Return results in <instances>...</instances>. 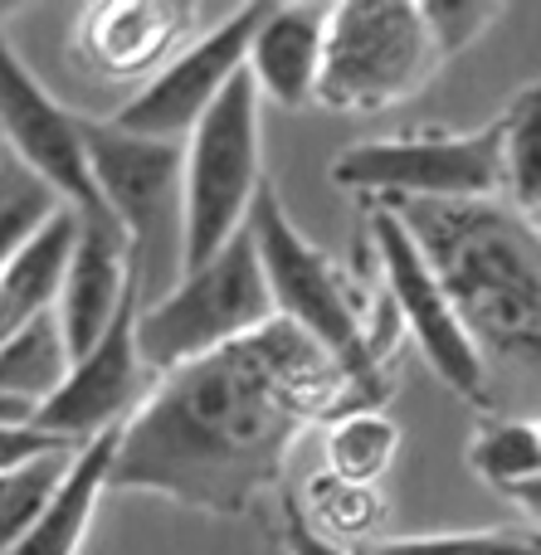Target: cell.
I'll use <instances>...</instances> for the list:
<instances>
[{"label": "cell", "instance_id": "ac0fdd59", "mask_svg": "<svg viewBox=\"0 0 541 555\" xmlns=\"http://www.w3.org/2000/svg\"><path fill=\"white\" fill-rule=\"evenodd\" d=\"M302 517L322 531L327 541L347 551H361L376 541L381 521H386V502H381V488L371 482H351V478H337V473L322 468L318 478H308L302 488Z\"/></svg>", "mask_w": 541, "mask_h": 555}, {"label": "cell", "instance_id": "484cf974", "mask_svg": "<svg viewBox=\"0 0 541 555\" xmlns=\"http://www.w3.org/2000/svg\"><path fill=\"white\" fill-rule=\"evenodd\" d=\"M54 449H68V443L54 439V434H44L35 420L29 424H0V473L20 468V463L39 459V453H54Z\"/></svg>", "mask_w": 541, "mask_h": 555}, {"label": "cell", "instance_id": "44dd1931", "mask_svg": "<svg viewBox=\"0 0 541 555\" xmlns=\"http://www.w3.org/2000/svg\"><path fill=\"white\" fill-rule=\"evenodd\" d=\"M498 117H503L507 205L523 215H541V78H532Z\"/></svg>", "mask_w": 541, "mask_h": 555}, {"label": "cell", "instance_id": "4316f807", "mask_svg": "<svg viewBox=\"0 0 541 555\" xmlns=\"http://www.w3.org/2000/svg\"><path fill=\"white\" fill-rule=\"evenodd\" d=\"M283 546H288V555H357V551H347V546L322 537V531L302 517V507L293 498L283 502Z\"/></svg>", "mask_w": 541, "mask_h": 555}, {"label": "cell", "instance_id": "5bb4252c", "mask_svg": "<svg viewBox=\"0 0 541 555\" xmlns=\"http://www.w3.org/2000/svg\"><path fill=\"white\" fill-rule=\"evenodd\" d=\"M132 302H142V287H137L127 234L117 230V220H78L74 259H68L64 287H59L54 302V317L68 336L74 361L83 351H93Z\"/></svg>", "mask_w": 541, "mask_h": 555}, {"label": "cell", "instance_id": "603a6c76", "mask_svg": "<svg viewBox=\"0 0 541 555\" xmlns=\"http://www.w3.org/2000/svg\"><path fill=\"white\" fill-rule=\"evenodd\" d=\"M468 468L498 492H513L541 478V439L537 420H488L468 443Z\"/></svg>", "mask_w": 541, "mask_h": 555}, {"label": "cell", "instance_id": "4dcf8cb0", "mask_svg": "<svg viewBox=\"0 0 541 555\" xmlns=\"http://www.w3.org/2000/svg\"><path fill=\"white\" fill-rule=\"evenodd\" d=\"M537 439H541V420H537Z\"/></svg>", "mask_w": 541, "mask_h": 555}, {"label": "cell", "instance_id": "8fae6325", "mask_svg": "<svg viewBox=\"0 0 541 555\" xmlns=\"http://www.w3.org/2000/svg\"><path fill=\"white\" fill-rule=\"evenodd\" d=\"M0 142L25 171H35L78 220H113L98 201L88 166L83 117L68 113L20 59V49L0 29Z\"/></svg>", "mask_w": 541, "mask_h": 555}, {"label": "cell", "instance_id": "ba28073f", "mask_svg": "<svg viewBox=\"0 0 541 555\" xmlns=\"http://www.w3.org/2000/svg\"><path fill=\"white\" fill-rule=\"evenodd\" d=\"M332 181L361 201H503V117L474 132H400L337 152Z\"/></svg>", "mask_w": 541, "mask_h": 555}, {"label": "cell", "instance_id": "8992f818", "mask_svg": "<svg viewBox=\"0 0 541 555\" xmlns=\"http://www.w3.org/2000/svg\"><path fill=\"white\" fill-rule=\"evenodd\" d=\"M263 171V98L249 74L230 83V93L205 113V122L185 137V249L181 273L210 263L244 230Z\"/></svg>", "mask_w": 541, "mask_h": 555}, {"label": "cell", "instance_id": "7a4b0ae2", "mask_svg": "<svg viewBox=\"0 0 541 555\" xmlns=\"http://www.w3.org/2000/svg\"><path fill=\"white\" fill-rule=\"evenodd\" d=\"M439 273L478 356L541 380V230L507 201H381Z\"/></svg>", "mask_w": 541, "mask_h": 555}, {"label": "cell", "instance_id": "9c48e42d", "mask_svg": "<svg viewBox=\"0 0 541 555\" xmlns=\"http://www.w3.org/2000/svg\"><path fill=\"white\" fill-rule=\"evenodd\" d=\"M366 234L376 249V273H381V293H386L390 312L400 317V332H410V341L425 351L429 371L474 410H493L498 390H493V371L478 356L474 336L464 332L454 302H449L439 273L429 269L425 249L415 244V234L400 224V215L381 201H366Z\"/></svg>", "mask_w": 541, "mask_h": 555}, {"label": "cell", "instance_id": "30bf717a", "mask_svg": "<svg viewBox=\"0 0 541 555\" xmlns=\"http://www.w3.org/2000/svg\"><path fill=\"white\" fill-rule=\"evenodd\" d=\"M269 5H240L220 20V25L201 29L162 74H152L107 122L117 132L152 137V142H185L195 127L205 122L215 103L230 93V83L244 74L249 59V39L259 29Z\"/></svg>", "mask_w": 541, "mask_h": 555}, {"label": "cell", "instance_id": "5b68a950", "mask_svg": "<svg viewBox=\"0 0 541 555\" xmlns=\"http://www.w3.org/2000/svg\"><path fill=\"white\" fill-rule=\"evenodd\" d=\"M273 317L279 312H273L269 278H263L254 234L244 230L224 254L181 273L171 293H162L137 312V341H142L146 371L162 380L181 365L205 361V356L263 332Z\"/></svg>", "mask_w": 541, "mask_h": 555}, {"label": "cell", "instance_id": "f546056e", "mask_svg": "<svg viewBox=\"0 0 541 555\" xmlns=\"http://www.w3.org/2000/svg\"><path fill=\"white\" fill-rule=\"evenodd\" d=\"M532 224H537V230H541V215H532Z\"/></svg>", "mask_w": 541, "mask_h": 555}, {"label": "cell", "instance_id": "cb8c5ba5", "mask_svg": "<svg viewBox=\"0 0 541 555\" xmlns=\"http://www.w3.org/2000/svg\"><path fill=\"white\" fill-rule=\"evenodd\" d=\"M357 555H541V531H439V537H376Z\"/></svg>", "mask_w": 541, "mask_h": 555}, {"label": "cell", "instance_id": "9a60e30c", "mask_svg": "<svg viewBox=\"0 0 541 555\" xmlns=\"http://www.w3.org/2000/svg\"><path fill=\"white\" fill-rule=\"evenodd\" d=\"M327 15L332 5H269L249 39L244 74L254 78L263 103L308 107L318 103L322 54H327Z\"/></svg>", "mask_w": 541, "mask_h": 555}, {"label": "cell", "instance_id": "d6986e66", "mask_svg": "<svg viewBox=\"0 0 541 555\" xmlns=\"http://www.w3.org/2000/svg\"><path fill=\"white\" fill-rule=\"evenodd\" d=\"M74 443L54 453H39V459L20 463V468L0 473V555H15L25 546V537L39 527V517L49 512L59 482L74 468Z\"/></svg>", "mask_w": 541, "mask_h": 555}, {"label": "cell", "instance_id": "83f0119b", "mask_svg": "<svg viewBox=\"0 0 541 555\" xmlns=\"http://www.w3.org/2000/svg\"><path fill=\"white\" fill-rule=\"evenodd\" d=\"M503 498H507V502H517V507H523L532 521H541V478L523 482V488H513V492H503Z\"/></svg>", "mask_w": 541, "mask_h": 555}, {"label": "cell", "instance_id": "52a82bcc", "mask_svg": "<svg viewBox=\"0 0 541 555\" xmlns=\"http://www.w3.org/2000/svg\"><path fill=\"white\" fill-rule=\"evenodd\" d=\"M439 68L425 15L410 0H347L327 15L318 107L327 113H386L425 93Z\"/></svg>", "mask_w": 541, "mask_h": 555}, {"label": "cell", "instance_id": "ffe728a7", "mask_svg": "<svg viewBox=\"0 0 541 555\" xmlns=\"http://www.w3.org/2000/svg\"><path fill=\"white\" fill-rule=\"evenodd\" d=\"M322 453H327V473L376 488L400 459V424L386 420L381 410L347 414V420L327 424Z\"/></svg>", "mask_w": 541, "mask_h": 555}, {"label": "cell", "instance_id": "277c9868", "mask_svg": "<svg viewBox=\"0 0 541 555\" xmlns=\"http://www.w3.org/2000/svg\"><path fill=\"white\" fill-rule=\"evenodd\" d=\"M88 166L103 210L132 244L142 307L171 293L185 249V142L117 132L113 122L83 117Z\"/></svg>", "mask_w": 541, "mask_h": 555}, {"label": "cell", "instance_id": "7c38bea8", "mask_svg": "<svg viewBox=\"0 0 541 555\" xmlns=\"http://www.w3.org/2000/svg\"><path fill=\"white\" fill-rule=\"evenodd\" d=\"M137 312L142 302H132L123 317L113 322V332L83 351L68 371L64 390L49 404L35 410V424L44 434L64 443H88L107 429H123L137 414V404L146 400V380H156L142 361V341H137Z\"/></svg>", "mask_w": 541, "mask_h": 555}, {"label": "cell", "instance_id": "f1b7e54d", "mask_svg": "<svg viewBox=\"0 0 541 555\" xmlns=\"http://www.w3.org/2000/svg\"><path fill=\"white\" fill-rule=\"evenodd\" d=\"M29 420H35V414H29L25 404L10 400V395H0V424H29Z\"/></svg>", "mask_w": 541, "mask_h": 555}, {"label": "cell", "instance_id": "e0dca14e", "mask_svg": "<svg viewBox=\"0 0 541 555\" xmlns=\"http://www.w3.org/2000/svg\"><path fill=\"white\" fill-rule=\"evenodd\" d=\"M68 371H74V351L54 312L29 317L0 341V395L20 400L29 414L64 390Z\"/></svg>", "mask_w": 541, "mask_h": 555}, {"label": "cell", "instance_id": "6da1fadb", "mask_svg": "<svg viewBox=\"0 0 541 555\" xmlns=\"http://www.w3.org/2000/svg\"><path fill=\"white\" fill-rule=\"evenodd\" d=\"M381 410L312 336L273 317L263 332L162 375L123 424L107 492H152L210 517H244L283 482L312 424Z\"/></svg>", "mask_w": 541, "mask_h": 555}, {"label": "cell", "instance_id": "4fadbf2b", "mask_svg": "<svg viewBox=\"0 0 541 555\" xmlns=\"http://www.w3.org/2000/svg\"><path fill=\"white\" fill-rule=\"evenodd\" d=\"M201 10L181 0H98L68 29V49L93 78L137 83L162 74L195 35Z\"/></svg>", "mask_w": 541, "mask_h": 555}, {"label": "cell", "instance_id": "d4e9b609", "mask_svg": "<svg viewBox=\"0 0 541 555\" xmlns=\"http://www.w3.org/2000/svg\"><path fill=\"white\" fill-rule=\"evenodd\" d=\"M420 15H425V29H429V39H435L439 68H445L449 59H459L468 44H478V39L503 20V5H484V0H425Z\"/></svg>", "mask_w": 541, "mask_h": 555}, {"label": "cell", "instance_id": "2e32d148", "mask_svg": "<svg viewBox=\"0 0 541 555\" xmlns=\"http://www.w3.org/2000/svg\"><path fill=\"white\" fill-rule=\"evenodd\" d=\"M117 443H123V429H107L98 439L78 443L74 468L59 482L49 512L39 517V527L25 537V546L15 555H78L88 527H93V512L103 502L107 482H113V463H117Z\"/></svg>", "mask_w": 541, "mask_h": 555}, {"label": "cell", "instance_id": "7402d4cb", "mask_svg": "<svg viewBox=\"0 0 541 555\" xmlns=\"http://www.w3.org/2000/svg\"><path fill=\"white\" fill-rule=\"evenodd\" d=\"M64 210L68 205L35 171H25L15 156H0V269L20 259Z\"/></svg>", "mask_w": 541, "mask_h": 555}, {"label": "cell", "instance_id": "3957f363", "mask_svg": "<svg viewBox=\"0 0 541 555\" xmlns=\"http://www.w3.org/2000/svg\"><path fill=\"white\" fill-rule=\"evenodd\" d=\"M249 234L259 249L263 278L273 293V312L322 346L376 404L390 400V365H396L400 317L386 293L361 297L351 283L288 215L273 176L259 185L249 210Z\"/></svg>", "mask_w": 541, "mask_h": 555}]
</instances>
